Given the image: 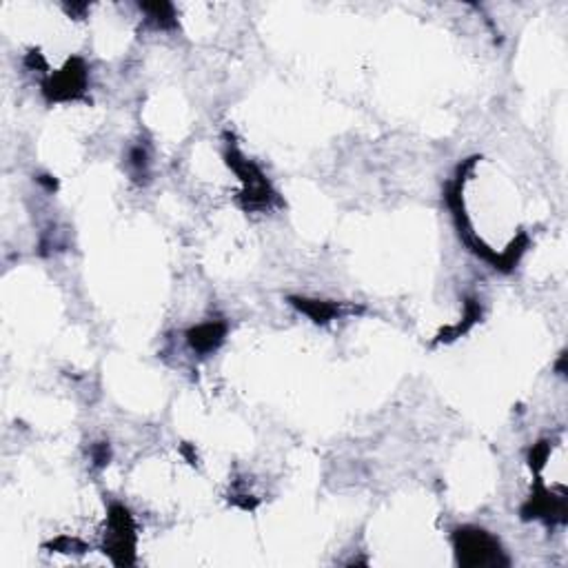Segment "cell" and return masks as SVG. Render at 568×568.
<instances>
[{
    "label": "cell",
    "mask_w": 568,
    "mask_h": 568,
    "mask_svg": "<svg viewBox=\"0 0 568 568\" xmlns=\"http://www.w3.org/2000/svg\"><path fill=\"white\" fill-rule=\"evenodd\" d=\"M460 555L464 557L466 564H489V562H498L499 551L491 537H487L482 531H478L462 533Z\"/></svg>",
    "instance_id": "obj_1"
}]
</instances>
